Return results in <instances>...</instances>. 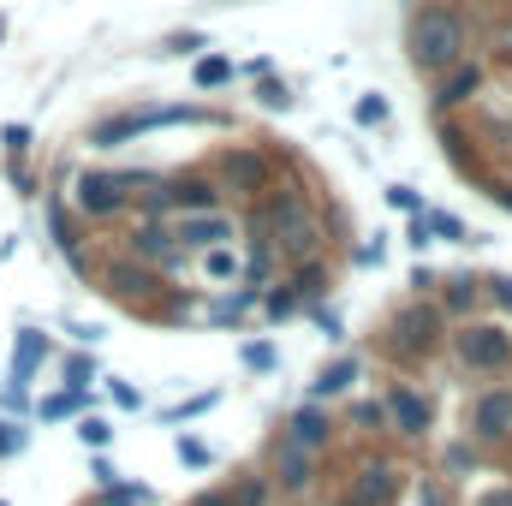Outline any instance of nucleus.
<instances>
[{"instance_id":"obj_1","label":"nucleus","mask_w":512,"mask_h":506,"mask_svg":"<svg viewBox=\"0 0 512 506\" xmlns=\"http://www.w3.org/2000/svg\"><path fill=\"white\" fill-rule=\"evenodd\" d=\"M471 54H477V18L459 0H417L405 12V60L417 78L435 84L441 72H453Z\"/></svg>"},{"instance_id":"obj_2","label":"nucleus","mask_w":512,"mask_h":506,"mask_svg":"<svg viewBox=\"0 0 512 506\" xmlns=\"http://www.w3.org/2000/svg\"><path fill=\"white\" fill-rule=\"evenodd\" d=\"M173 126H215V131H233V114L209 108V102H126V108H108L84 126V149L90 155H114V149H131L155 131H173Z\"/></svg>"},{"instance_id":"obj_3","label":"nucleus","mask_w":512,"mask_h":506,"mask_svg":"<svg viewBox=\"0 0 512 506\" xmlns=\"http://www.w3.org/2000/svg\"><path fill=\"white\" fill-rule=\"evenodd\" d=\"M447 334H453V322L441 316L435 298H399L387 310L382 334H376V352H382L399 376H417L435 358H447Z\"/></svg>"},{"instance_id":"obj_4","label":"nucleus","mask_w":512,"mask_h":506,"mask_svg":"<svg viewBox=\"0 0 512 506\" xmlns=\"http://www.w3.org/2000/svg\"><path fill=\"white\" fill-rule=\"evenodd\" d=\"M203 167L215 173V185H221L227 209H251V203H262V197L286 179L292 155H286V149H274V143H262V137H239V143H221Z\"/></svg>"},{"instance_id":"obj_5","label":"nucleus","mask_w":512,"mask_h":506,"mask_svg":"<svg viewBox=\"0 0 512 506\" xmlns=\"http://www.w3.org/2000/svg\"><path fill=\"white\" fill-rule=\"evenodd\" d=\"M149 179H155L149 167H72L66 203L84 227H114V221H131V203Z\"/></svg>"},{"instance_id":"obj_6","label":"nucleus","mask_w":512,"mask_h":506,"mask_svg":"<svg viewBox=\"0 0 512 506\" xmlns=\"http://www.w3.org/2000/svg\"><path fill=\"white\" fill-rule=\"evenodd\" d=\"M447 364L471 381H507L512 376V322L507 316L453 322V334H447Z\"/></svg>"},{"instance_id":"obj_7","label":"nucleus","mask_w":512,"mask_h":506,"mask_svg":"<svg viewBox=\"0 0 512 506\" xmlns=\"http://www.w3.org/2000/svg\"><path fill=\"white\" fill-rule=\"evenodd\" d=\"M108 304H120V310H131V316H149L155 310V298L173 286L167 274H155L149 262H137V256L126 251H108V256H96V280H90Z\"/></svg>"},{"instance_id":"obj_8","label":"nucleus","mask_w":512,"mask_h":506,"mask_svg":"<svg viewBox=\"0 0 512 506\" xmlns=\"http://www.w3.org/2000/svg\"><path fill=\"white\" fill-rule=\"evenodd\" d=\"M262 471H268V483H274V495L280 501H310L322 483H328V459L322 453H310V447H292L280 429L262 441V459H256Z\"/></svg>"},{"instance_id":"obj_9","label":"nucleus","mask_w":512,"mask_h":506,"mask_svg":"<svg viewBox=\"0 0 512 506\" xmlns=\"http://www.w3.org/2000/svg\"><path fill=\"white\" fill-rule=\"evenodd\" d=\"M405 483H411V465L393 459V453H376V447H358L352 453V477L340 489L346 506H399L405 501Z\"/></svg>"},{"instance_id":"obj_10","label":"nucleus","mask_w":512,"mask_h":506,"mask_svg":"<svg viewBox=\"0 0 512 506\" xmlns=\"http://www.w3.org/2000/svg\"><path fill=\"white\" fill-rule=\"evenodd\" d=\"M382 399H387V435H393V441H405V447L435 441L441 405H435V393H429V387H417L411 376H393L382 387Z\"/></svg>"},{"instance_id":"obj_11","label":"nucleus","mask_w":512,"mask_h":506,"mask_svg":"<svg viewBox=\"0 0 512 506\" xmlns=\"http://www.w3.org/2000/svg\"><path fill=\"white\" fill-rule=\"evenodd\" d=\"M459 435H471L483 453H495V465H501V453L512 447V381H483L471 399H465V429Z\"/></svg>"},{"instance_id":"obj_12","label":"nucleus","mask_w":512,"mask_h":506,"mask_svg":"<svg viewBox=\"0 0 512 506\" xmlns=\"http://www.w3.org/2000/svg\"><path fill=\"white\" fill-rule=\"evenodd\" d=\"M114 251H126V256H137V262H149V268H155V274H167V280L191 274V256L179 251V239H173V221H137V215H131Z\"/></svg>"},{"instance_id":"obj_13","label":"nucleus","mask_w":512,"mask_h":506,"mask_svg":"<svg viewBox=\"0 0 512 506\" xmlns=\"http://www.w3.org/2000/svg\"><path fill=\"white\" fill-rule=\"evenodd\" d=\"M489 84H495V78H489V60L471 54V60H459L453 72H441V78L429 84V114H435V120H459Z\"/></svg>"},{"instance_id":"obj_14","label":"nucleus","mask_w":512,"mask_h":506,"mask_svg":"<svg viewBox=\"0 0 512 506\" xmlns=\"http://www.w3.org/2000/svg\"><path fill=\"white\" fill-rule=\"evenodd\" d=\"M161 191H167V221H173V215L227 209V197H221V185H215L209 167H173V173H161Z\"/></svg>"},{"instance_id":"obj_15","label":"nucleus","mask_w":512,"mask_h":506,"mask_svg":"<svg viewBox=\"0 0 512 506\" xmlns=\"http://www.w3.org/2000/svg\"><path fill=\"white\" fill-rule=\"evenodd\" d=\"M173 239L185 256H203L221 245H239L245 227H239V209H209V215H173Z\"/></svg>"},{"instance_id":"obj_16","label":"nucleus","mask_w":512,"mask_h":506,"mask_svg":"<svg viewBox=\"0 0 512 506\" xmlns=\"http://www.w3.org/2000/svg\"><path fill=\"white\" fill-rule=\"evenodd\" d=\"M459 120H465L471 137H477V149H483V155H507V161H512V102H507V96H495V84H489V90H483Z\"/></svg>"},{"instance_id":"obj_17","label":"nucleus","mask_w":512,"mask_h":506,"mask_svg":"<svg viewBox=\"0 0 512 506\" xmlns=\"http://www.w3.org/2000/svg\"><path fill=\"white\" fill-rule=\"evenodd\" d=\"M280 435L292 441V447H310V453H334L340 447V417H334V405H316V399H298L286 417H280Z\"/></svg>"},{"instance_id":"obj_18","label":"nucleus","mask_w":512,"mask_h":506,"mask_svg":"<svg viewBox=\"0 0 512 506\" xmlns=\"http://www.w3.org/2000/svg\"><path fill=\"white\" fill-rule=\"evenodd\" d=\"M54 334L48 328H36V322H18L12 328V352H6V376L0 381H18V387H30L36 393V381H42V370L54 364Z\"/></svg>"},{"instance_id":"obj_19","label":"nucleus","mask_w":512,"mask_h":506,"mask_svg":"<svg viewBox=\"0 0 512 506\" xmlns=\"http://www.w3.org/2000/svg\"><path fill=\"white\" fill-rule=\"evenodd\" d=\"M256 304H262V292H251V286H221V292H203L197 322L215 328V334H245L251 316H256Z\"/></svg>"},{"instance_id":"obj_20","label":"nucleus","mask_w":512,"mask_h":506,"mask_svg":"<svg viewBox=\"0 0 512 506\" xmlns=\"http://www.w3.org/2000/svg\"><path fill=\"white\" fill-rule=\"evenodd\" d=\"M358 381H364V352H334L316 376L304 381V399H316V405H346V399L358 393Z\"/></svg>"},{"instance_id":"obj_21","label":"nucleus","mask_w":512,"mask_h":506,"mask_svg":"<svg viewBox=\"0 0 512 506\" xmlns=\"http://www.w3.org/2000/svg\"><path fill=\"white\" fill-rule=\"evenodd\" d=\"M435 143H441V155H447L453 179H465V185L477 191V185H483V173H489V155L477 149V137L465 131V120H435Z\"/></svg>"},{"instance_id":"obj_22","label":"nucleus","mask_w":512,"mask_h":506,"mask_svg":"<svg viewBox=\"0 0 512 506\" xmlns=\"http://www.w3.org/2000/svg\"><path fill=\"white\" fill-rule=\"evenodd\" d=\"M441 316L447 322H471V316H489V292H483V274L477 268H453L441 274V292H435Z\"/></svg>"},{"instance_id":"obj_23","label":"nucleus","mask_w":512,"mask_h":506,"mask_svg":"<svg viewBox=\"0 0 512 506\" xmlns=\"http://www.w3.org/2000/svg\"><path fill=\"white\" fill-rule=\"evenodd\" d=\"M435 471L459 489V483H471V477H489V471H495V453H483L471 435H453V441H441V465H435Z\"/></svg>"},{"instance_id":"obj_24","label":"nucleus","mask_w":512,"mask_h":506,"mask_svg":"<svg viewBox=\"0 0 512 506\" xmlns=\"http://www.w3.org/2000/svg\"><path fill=\"white\" fill-rule=\"evenodd\" d=\"M340 429H346V435H358L364 447H370V441H382V435H387V399H382V393H352V399H346V411H340Z\"/></svg>"},{"instance_id":"obj_25","label":"nucleus","mask_w":512,"mask_h":506,"mask_svg":"<svg viewBox=\"0 0 512 506\" xmlns=\"http://www.w3.org/2000/svg\"><path fill=\"white\" fill-rule=\"evenodd\" d=\"M233 84H239V60L227 48H203L191 60V90L197 96H215V90H233Z\"/></svg>"},{"instance_id":"obj_26","label":"nucleus","mask_w":512,"mask_h":506,"mask_svg":"<svg viewBox=\"0 0 512 506\" xmlns=\"http://www.w3.org/2000/svg\"><path fill=\"white\" fill-rule=\"evenodd\" d=\"M84 411H96V387L90 393H72V387H48V393H36V423H78Z\"/></svg>"},{"instance_id":"obj_27","label":"nucleus","mask_w":512,"mask_h":506,"mask_svg":"<svg viewBox=\"0 0 512 506\" xmlns=\"http://www.w3.org/2000/svg\"><path fill=\"white\" fill-rule=\"evenodd\" d=\"M191 268H197L203 292H221V286H239V280H245V256H239V245H221V251L191 256Z\"/></svg>"},{"instance_id":"obj_28","label":"nucleus","mask_w":512,"mask_h":506,"mask_svg":"<svg viewBox=\"0 0 512 506\" xmlns=\"http://www.w3.org/2000/svg\"><path fill=\"white\" fill-rule=\"evenodd\" d=\"M280 280H286V286L298 292V304L310 310V304H322V298L334 292V262H328V256H316V262H298V268H286Z\"/></svg>"},{"instance_id":"obj_29","label":"nucleus","mask_w":512,"mask_h":506,"mask_svg":"<svg viewBox=\"0 0 512 506\" xmlns=\"http://www.w3.org/2000/svg\"><path fill=\"white\" fill-rule=\"evenodd\" d=\"M54 376H60V387H72V393H90L102 381V364H96V352L66 346V352H54Z\"/></svg>"},{"instance_id":"obj_30","label":"nucleus","mask_w":512,"mask_h":506,"mask_svg":"<svg viewBox=\"0 0 512 506\" xmlns=\"http://www.w3.org/2000/svg\"><path fill=\"white\" fill-rule=\"evenodd\" d=\"M399 506H459V489H453L441 471H411L405 501H399Z\"/></svg>"},{"instance_id":"obj_31","label":"nucleus","mask_w":512,"mask_h":506,"mask_svg":"<svg viewBox=\"0 0 512 506\" xmlns=\"http://www.w3.org/2000/svg\"><path fill=\"white\" fill-rule=\"evenodd\" d=\"M227 489H233V501H239V506H274V501H280L262 465H233V477H227Z\"/></svg>"},{"instance_id":"obj_32","label":"nucleus","mask_w":512,"mask_h":506,"mask_svg":"<svg viewBox=\"0 0 512 506\" xmlns=\"http://www.w3.org/2000/svg\"><path fill=\"white\" fill-rule=\"evenodd\" d=\"M256 316H262L268 328H286V322H298V316H304V304H298V292H292L286 280H274V286H262V304H256Z\"/></svg>"},{"instance_id":"obj_33","label":"nucleus","mask_w":512,"mask_h":506,"mask_svg":"<svg viewBox=\"0 0 512 506\" xmlns=\"http://www.w3.org/2000/svg\"><path fill=\"white\" fill-rule=\"evenodd\" d=\"M221 399H227V387H203V393H185L179 405H161V423H167V429H185V423L209 417V411H215Z\"/></svg>"},{"instance_id":"obj_34","label":"nucleus","mask_w":512,"mask_h":506,"mask_svg":"<svg viewBox=\"0 0 512 506\" xmlns=\"http://www.w3.org/2000/svg\"><path fill=\"white\" fill-rule=\"evenodd\" d=\"M173 459L185 465V471H215L221 459H215V447L197 435V429H173Z\"/></svg>"},{"instance_id":"obj_35","label":"nucleus","mask_w":512,"mask_h":506,"mask_svg":"<svg viewBox=\"0 0 512 506\" xmlns=\"http://www.w3.org/2000/svg\"><path fill=\"white\" fill-rule=\"evenodd\" d=\"M239 364H245V376H280V346L268 334H251V340H239Z\"/></svg>"},{"instance_id":"obj_36","label":"nucleus","mask_w":512,"mask_h":506,"mask_svg":"<svg viewBox=\"0 0 512 506\" xmlns=\"http://www.w3.org/2000/svg\"><path fill=\"white\" fill-rule=\"evenodd\" d=\"M352 126L358 131H387L393 126V102H387L382 90H364V96L352 102Z\"/></svg>"},{"instance_id":"obj_37","label":"nucleus","mask_w":512,"mask_h":506,"mask_svg":"<svg viewBox=\"0 0 512 506\" xmlns=\"http://www.w3.org/2000/svg\"><path fill=\"white\" fill-rule=\"evenodd\" d=\"M203 48H215V42H209V30H167V36L155 42V54H161V60H197Z\"/></svg>"},{"instance_id":"obj_38","label":"nucleus","mask_w":512,"mask_h":506,"mask_svg":"<svg viewBox=\"0 0 512 506\" xmlns=\"http://www.w3.org/2000/svg\"><path fill=\"white\" fill-rule=\"evenodd\" d=\"M251 102L262 108V114H292V108H298V96H292V84H286V78H256Z\"/></svg>"},{"instance_id":"obj_39","label":"nucleus","mask_w":512,"mask_h":506,"mask_svg":"<svg viewBox=\"0 0 512 506\" xmlns=\"http://www.w3.org/2000/svg\"><path fill=\"white\" fill-rule=\"evenodd\" d=\"M429 233H435V245H477L471 221H459L453 209H435V203H429Z\"/></svg>"},{"instance_id":"obj_40","label":"nucleus","mask_w":512,"mask_h":506,"mask_svg":"<svg viewBox=\"0 0 512 506\" xmlns=\"http://www.w3.org/2000/svg\"><path fill=\"white\" fill-rule=\"evenodd\" d=\"M72 435L84 441V453H108V447H114V417H102V411H84V417L72 423Z\"/></svg>"},{"instance_id":"obj_41","label":"nucleus","mask_w":512,"mask_h":506,"mask_svg":"<svg viewBox=\"0 0 512 506\" xmlns=\"http://www.w3.org/2000/svg\"><path fill=\"white\" fill-rule=\"evenodd\" d=\"M96 506H155V489L149 483H137V477H120L114 489H102Z\"/></svg>"},{"instance_id":"obj_42","label":"nucleus","mask_w":512,"mask_h":506,"mask_svg":"<svg viewBox=\"0 0 512 506\" xmlns=\"http://www.w3.org/2000/svg\"><path fill=\"white\" fill-rule=\"evenodd\" d=\"M30 149H36V131L24 126V120L0 126V161H30Z\"/></svg>"},{"instance_id":"obj_43","label":"nucleus","mask_w":512,"mask_h":506,"mask_svg":"<svg viewBox=\"0 0 512 506\" xmlns=\"http://www.w3.org/2000/svg\"><path fill=\"white\" fill-rule=\"evenodd\" d=\"M304 316H310V322H316V334H322V340H328V346H346V340H352V334H346V316H340V310H334V304H328V298H322V304H310V310H304Z\"/></svg>"},{"instance_id":"obj_44","label":"nucleus","mask_w":512,"mask_h":506,"mask_svg":"<svg viewBox=\"0 0 512 506\" xmlns=\"http://www.w3.org/2000/svg\"><path fill=\"white\" fill-rule=\"evenodd\" d=\"M24 453H30V423L0 417V465H6V459H24Z\"/></svg>"},{"instance_id":"obj_45","label":"nucleus","mask_w":512,"mask_h":506,"mask_svg":"<svg viewBox=\"0 0 512 506\" xmlns=\"http://www.w3.org/2000/svg\"><path fill=\"white\" fill-rule=\"evenodd\" d=\"M102 393H108L114 411H143V387L126 381V376H102Z\"/></svg>"},{"instance_id":"obj_46","label":"nucleus","mask_w":512,"mask_h":506,"mask_svg":"<svg viewBox=\"0 0 512 506\" xmlns=\"http://www.w3.org/2000/svg\"><path fill=\"white\" fill-rule=\"evenodd\" d=\"M0 173H6V185H12L18 197H42V173H36L30 161H0Z\"/></svg>"},{"instance_id":"obj_47","label":"nucleus","mask_w":512,"mask_h":506,"mask_svg":"<svg viewBox=\"0 0 512 506\" xmlns=\"http://www.w3.org/2000/svg\"><path fill=\"white\" fill-rule=\"evenodd\" d=\"M30 411H36V393L18 387V381H0V417H18V423H24Z\"/></svg>"},{"instance_id":"obj_48","label":"nucleus","mask_w":512,"mask_h":506,"mask_svg":"<svg viewBox=\"0 0 512 506\" xmlns=\"http://www.w3.org/2000/svg\"><path fill=\"white\" fill-rule=\"evenodd\" d=\"M382 197H387V209H393V215H405V221H411V215H423V209H429V197H423V191H417V185H387Z\"/></svg>"},{"instance_id":"obj_49","label":"nucleus","mask_w":512,"mask_h":506,"mask_svg":"<svg viewBox=\"0 0 512 506\" xmlns=\"http://www.w3.org/2000/svg\"><path fill=\"white\" fill-rule=\"evenodd\" d=\"M483 292H489V316L512 322V274H483Z\"/></svg>"},{"instance_id":"obj_50","label":"nucleus","mask_w":512,"mask_h":506,"mask_svg":"<svg viewBox=\"0 0 512 506\" xmlns=\"http://www.w3.org/2000/svg\"><path fill=\"white\" fill-rule=\"evenodd\" d=\"M435 292H441V268L417 262V268L405 274V298H435Z\"/></svg>"},{"instance_id":"obj_51","label":"nucleus","mask_w":512,"mask_h":506,"mask_svg":"<svg viewBox=\"0 0 512 506\" xmlns=\"http://www.w3.org/2000/svg\"><path fill=\"white\" fill-rule=\"evenodd\" d=\"M114 483H120V465H114L108 453H90V489L102 495V489H114Z\"/></svg>"},{"instance_id":"obj_52","label":"nucleus","mask_w":512,"mask_h":506,"mask_svg":"<svg viewBox=\"0 0 512 506\" xmlns=\"http://www.w3.org/2000/svg\"><path fill=\"white\" fill-rule=\"evenodd\" d=\"M465 506H512V477H495V483H483L477 495Z\"/></svg>"},{"instance_id":"obj_53","label":"nucleus","mask_w":512,"mask_h":506,"mask_svg":"<svg viewBox=\"0 0 512 506\" xmlns=\"http://www.w3.org/2000/svg\"><path fill=\"white\" fill-rule=\"evenodd\" d=\"M405 245H411V251H417V256H423V251H429V245H435V233H429V209L405 221Z\"/></svg>"},{"instance_id":"obj_54","label":"nucleus","mask_w":512,"mask_h":506,"mask_svg":"<svg viewBox=\"0 0 512 506\" xmlns=\"http://www.w3.org/2000/svg\"><path fill=\"white\" fill-rule=\"evenodd\" d=\"M352 262H358V268H382V262H387V233H376V239H364V245L352 251Z\"/></svg>"},{"instance_id":"obj_55","label":"nucleus","mask_w":512,"mask_h":506,"mask_svg":"<svg viewBox=\"0 0 512 506\" xmlns=\"http://www.w3.org/2000/svg\"><path fill=\"white\" fill-rule=\"evenodd\" d=\"M66 340L84 346V352H96V346H102V328H96V322H66Z\"/></svg>"},{"instance_id":"obj_56","label":"nucleus","mask_w":512,"mask_h":506,"mask_svg":"<svg viewBox=\"0 0 512 506\" xmlns=\"http://www.w3.org/2000/svg\"><path fill=\"white\" fill-rule=\"evenodd\" d=\"M185 506H239V501H233V489H227V483H209V489H197Z\"/></svg>"},{"instance_id":"obj_57","label":"nucleus","mask_w":512,"mask_h":506,"mask_svg":"<svg viewBox=\"0 0 512 506\" xmlns=\"http://www.w3.org/2000/svg\"><path fill=\"white\" fill-rule=\"evenodd\" d=\"M239 78H245V84H256V78H274V60H268V54H256V60H245V66H239Z\"/></svg>"},{"instance_id":"obj_58","label":"nucleus","mask_w":512,"mask_h":506,"mask_svg":"<svg viewBox=\"0 0 512 506\" xmlns=\"http://www.w3.org/2000/svg\"><path fill=\"white\" fill-rule=\"evenodd\" d=\"M6 36H12V18H6V12H0V48H6Z\"/></svg>"},{"instance_id":"obj_59","label":"nucleus","mask_w":512,"mask_h":506,"mask_svg":"<svg viewBox=\"0 0 512 506\" xmlns=\"http://www.w3.org/2000/svg\"><path fill=\"white\" fill-rule=\"evenodd\" d=\"M328 506H346V501H340V495H334V501H328Z\"/></svg>"},{"instance_id":"obj_60","label":"nucleus","mask_w":512,"mask_h":506,"mask_svg":"<svg viewBox=\"0 0 512 506\" xmlns=\"http://www.w3.org/2000/svg\"><path fill=\"white\" fill-rule=\"evenodd\" d=\"M0 506H12V501H6V495H0Z\"/></svg>"}]
</instances>
